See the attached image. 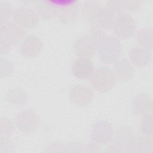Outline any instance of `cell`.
<instances>
[{"label":"cell","instance_id":"cell-1","mask_svg":"<svg viewBox=\"0 0 153 153\" xmlns=\"http://www.w3.org/2000/svg\"><path fill=\"white\" fill-rule=\"evenodd\" d=\"M84 9L92 27L102 30L112 27L115 14L107 6H102L96 1L85 2Z\"/></svg>","mask_w":153,"mask_h":153},{"label":"cell","instance_id":"cell-2","mask_svg":"<svg viewBox=\"0 0 153 153\" xmlns=\"http://www.w3.org/2000/svg\"><path fill=\"white\" fill-rule=\"evenodd\" d=\"M96 51L105 63L112 64L120 57L122 47L118 38L103 35L96 41Z\"/></svg>","mask_w":153,"mask_h":153},{"label":"cell","instance_id":"cell-3","mask_svg":"<svg viewBox=\"0 0 153 153\" xmlns=\"http://www.w3.org/2000/svg\"><path fill=\"white\" fill-rule=\"evenodd\" d=\"M25 30L16 22H8L1 26V52H7L15 45L19 39L23 36Z\"/></svg>","mask_w":153,"mask_h":153},{"label":"cell","instance_id":"cell-4","mask_svg":"<svg viewBox=\"0 0 153 153\" xmlns=\"http://www.w3.org/2000/svg\"><path fill=\"white\" fill-rule=\"evenodd\" d=\"M116 79V76L111 69L102 66L94 71L90 77V84L97 91L106 92L114 87Z\"/></svg>","mask_w":153,"mask_h":153},{"label":"cell","instance_id":"cell-5","mask_svg":"<svg viewBox=\"0 0 153 153\" xmlns=\"http://www.w3.org/2000/svg\"><path fill=\"white\" fill-rule=\"evenodd\" d=\"M136 23L132 16L123 13L116 15L112 26L114 33L117 38L127 39L132 36L136 30Z\"/></svg>","mask_w":153,"mask_h":153},{"label":"cell","instance_id":"cell-6","mask_svg":"<svg viewBox=\"0 0 153 153\" xmlns=\"http://www.w3.org/2000/svg\"><path fill=\"white\" fill-rule=\"evenodd\" d=\"M14 22L26 28L35 27L39 23L38 13L33 9L20 6L16 8L13 11Z\"/></svg>","mask_w":153,"mask_h":153},{"label":"cell","instance_id":"cell-7","mask_svg":"<svg viewBox=\"0 0 153 153\" xmlns=\"http://www.w3.org/2000/svg\"><path fill=\"white\" fill-rule=\"evenodd\" d=\"M39 124V116L32 109L23 110L16 116V124L18 128L22 131H32L38 127Z\"/></svg>","mask_w":153,"mask_h":153},{"label":"cell","instance_id":"cell-8","mask_svg":"<svg viewBox=\"0 0 153 153\" xmlns=\"http://www.w3.org/2000/svg\"><path fill=\"white\" fill-rule=\"evenodd\" d=\"M74 50L79 57H92L96 51V41L91 35H82L74 42Z\"/></svg>","mask_w":153,"mask_h":153},{"label":"cell","instance_id":"cell-9","mask_svg":"<svg viewBox=\"0 0 153 153\" xmlns=\"http://www.w3.org/2000/svg\"><path fill=\"white\" fill-rule=\"evenodd\" d=\"M114 130L112 124L106 120H99L93 126L91 130L92 139L99 143L109 142L113 136Z\"/></svg>","mask_w":153,"mask_h":153},{"label":"cell","instance_id":"cell-10","mask_svg":"<svg viewBox=\"0 0 153 153\" xmlns=\"http://www.w3.org/2000/svg\"><path fill=\"white\" fill-rule=\"evenodd\" d=\"M93 91L88 86L84 84H76L73 86L70 91V97L72 101L79 106L89 104L93 97Z\"/></svg>","mask_w":153,"mask_h":153},{"label":"cell","instance_id":"cell-11","mask_svg":"<svg viewBox=\"0 0 153 153\" xmlns=\"http://www.w3.org/2000/svg\"><path fill=\"white\" fill-rule=\"evenodd\" d=\"M42 49V42L36 35L27 36L23 40L20 46V51L26 57L31 58L37 56Z\"/></svg>","mask_w":153,"mask_h":153},{"label":"cell","instance_id":"cell-12","mask_svg":"<svg viewBox=\"0 0 153 153\" xmlns=\"http://www.w3.org/2000/svg\"><path fill=\"white\" fill-rule=\"evenodd\" d=\"M72 70L76 78L82 79H88L94 71V63L90 58L79 57L73 62Z\"/></svg>","mask_w":153,"mask_h":153},{"label":"cell","instance_id":"cell-13","mask_svg":"<svg viewBox=\"0 0 153 153\" xmlns=\"http://www.w3.org/2000/svg\"><path fill=\"white\" fill-rule=\"evenodd\" d=\"M133 111L138 115H143L149 113L152 109V99L144 93H140L136 94L132 101Z\"/></svg>","mask_w":153,"mask_h":153},{"label":"cell","instance_id":"cell-14","mask_svg":"<svg viewBox=\"0 0 153 153\" xmlns=\"http://www.w3.org/2000/svg\"><path fill=\"white\" fill-rule=\"evenodd\" d=\"M140 1H108L106 2L108 7L115 14L117 15L126 11H133L137 10L140 4Z\"/></svg>","mask_w":153,"mask_h":153},{"label":"cell","instance_id":"cell-15","mask_svg":"<svg viewBox=\"0 0 153 153\" xmlns=\"http://www.w3.org/2000/svg\"><path fill=\"white\" fill-rule=\"evenodd\" d=\"M113 72L117 79L121 81H127L133 76L134 68L130 61L125 58L116 63Z\"/></svg>","mask_w":153,"mask_h":153},{"label":"cell","instance_id":"cell-16","mask_svg":"<svg viewBox=\"0 0 153 153\" xmlns=\"http://www.w3.org/2000/svg\"><path fill=\"white\" fill-rule=\"evenodd\" d=\"M78 1L66 6H56V15L59 20L65 23H68L74 21L78 14Z\"/></svg>","mask_w":153,"mask_h":153},{"label":"cell","instance_id":"cell-17","mask_svg":"<svg viewBox=\"0 0 153 153\" xmlns=\"http://www.w3.org/2000/svg\"><path fill=\"white\" fill-rule=\"evenodd\" d=\"M131 61L137 66H144L149 63L151 59V51L142 47H133L129 53Z\"/></svg>","mask_w":153,"mask_h":153},{"label":"cell","instance_id":"cell-18","mask_svg":"<svg viewBox=\"0 0 153 153\" xmlns=\"http://www.w3.org/2000/svg\"><path fill=\"white\" fill-rule=\"evenodd\" d=\"M38 14L44 19H48L56 15L57 7L50 1H33Z\"/></svg>","mask_w":153,"mask_h":153},{"label":"cell","instance_id":"cell-19","mask_svg":"<svg viewBox=\"0 0 153 153\" xmlns=\"http://www.w3.org/2000/svg\"><path fill=\"white\" fill-rule=\"evenodd\" d=\"M137 38L140 47L149 50L152 49V30L151 28H142L140 29L137 33Z\"/></svg>","mask_w":153,"mask_h":153},{"label":"cell","instance_id":"cell-20","mask_svg":"<svg viewBox=\"0 0 153 153\" xmlns=\"http://www.w3.org/2000/svg\"><path fill=\"white\" fill-rule=\"evenodd\" d=\"M143 117L141 119L140 121V128L142 133L146 135H151L152 133V113L149 112L143 115Z\"/></svg>","mask_w":153,"mask_h":153}]
</instances>
